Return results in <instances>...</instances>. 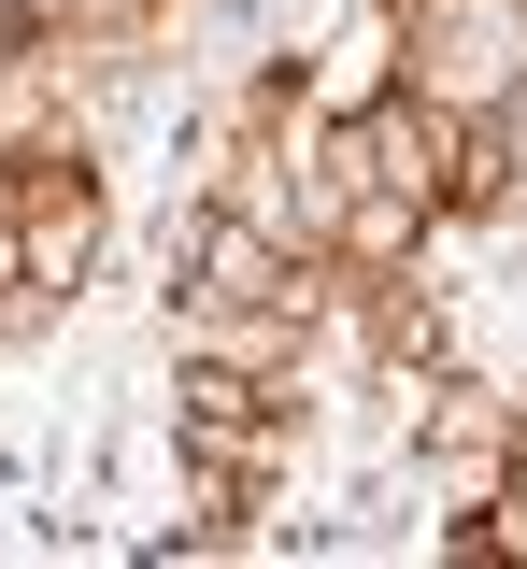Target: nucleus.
<instances>
[{
  "label": "nucleus",
  "instance_id": "f257e3e1",
  "mask_svg": "<svg viewBox=\"0 0 527 569\" xmlns=\"http://www.w3.org/2000/svg\"><path fill=\"white\" fill-rule=\"evenodd\" d=\"M414 86L428 114H499L527 86V0H414Z\"/></svg>",
  "mask_w": 527,
  "mask_h": 569
},
{
  "label": "nucleus",
  "instance_id": "f03ea898",
  "mask_svg": "<svg viewBox=\"0 0 527 569\" xmlns=\"http://www.w3.org/2000/svg\"><path fill=\"white\" fill-rule=\"evenodd\" d=\"M186 299L200 313H300V257H286V228H257V213H200L186 228Z\"/></svg>",
  "mask_w": 527,
  "mask_h": 569
},
{
  "label": "nucleus",
  "instance_id": "7ed1b4c3",
  "mask_svg": "<svg viewBox=\"0 0 527 569\" xmlns=\"http://www.w3.org/2000/svg\"><path fill=\"white\" fill-rule=\"evenodd\" d=\"M14 242H29V299H72L100 271V186L72 157H29V200H14Z\"/></svg>",
  "mask_w": 527,
  "mask_h": 569
},
{
  "label": "nucleus",
  "instance_id": "20e7f679",
  "mask_svg": "<svg viewBox=\"0 0 527 569\" xmlns=\"http://www.w3.org/2000/svg\"><path fill=\"white\" fill-rule=\"evenodd\" d=\"M171 399H186V441H200V456H242V470H271V441H286V427H271V385H257V370H228V356H186V385H171Z\"/></svg>",
  "mask_w": 527,
  "mask_h": 569
},
{
  "label": "nucleus",
  "instance_id": "39448f33",
  "mask_svg": "<svg viewBox=\"0 0 527 569\" xmlns=\"http://www.w3.org/2000/svg\"><path fill=\"white\" fill-rule=\"evenodd\" d=\"M371 342L414 370V356H443V313H428V299H385V313H371Z\"/></svg>",
  "mask_w": 527,
  "mask_h": 569
}]
</instances>
